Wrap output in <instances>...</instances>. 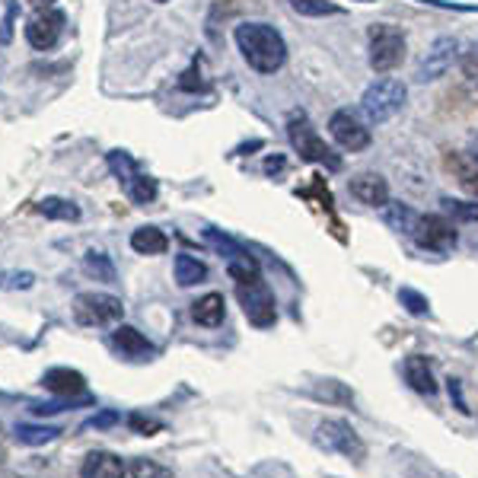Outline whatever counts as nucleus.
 Wrapping results in <instances>:
<instances>
[{
    "label": "nucleus",
    "mask_w": 478,
    "mask_h": 478,
    "mask_svg": "<svg viewBox=\"0 0 478 478\" xmlns=\"http://www.w3.org/2000/svg\"><path fill=\"white\" fill-rule=\"evenodd\" d=\"M361 4H373V0H361Z\"/></svg>",
    "instance_id": "c03bdc74"
},
{
    "label": "nucleus",
    "mask_w": 478,
    "mask_h": 478,
    "mask_svg": "<svg viewBox=\"0 0 478 478\" xmlns=\"http://www.w3.org/2000/svg\"><path fill=\"white\" fill-rule=\"evenodd\" d=\"M236 297L243 303V312L255 328H271L277 322V303L271 287L265 284L262 277L255 281H246V284H236Z\"/></svg>",
    "instance_id": "6e6552de"
},
{
    "label": "nucleus",
    "mask_w": 478,
    "mask_h": 478,
    "mask_svg": "<svg viewBox=\"0 0 478 478\" xmlns=\"http://www.w3.org/2000/svg\"><path fill=\"white\" fill-rule=\"evenodd\" d=\"M405 99H409V86L395 77H380L376 84H370L361 96V112L370 125H386L389 118L402 112Z\"/></svg>",
    "instance_id": "f03ea898"
},
{
    "label": "nucleus",
    "mask_w": 478,
    "mask_h": 478,
    "mask_svg": "<svg viewBox=\"0 0 478 478\" xmlns=\"http://www.w3.org/2000/svg\"><path fill=\"white\" fill-rule=\"evenodd\" d=\"M227 271L236 284H246V281H255L262 277V268H258V258L255 255H243V258H230Z\"/></svg>",
    "instance_id": "a878e982"
},
{
    "label": "nucleus",
    "mask_w": 478,
    "mask_h": 478,
    "mask_svg": "<svg viewBox=\"0 0 478 478\" xmlns=\"http://www.w3.org/2000/svg\"><path fill=\"white\" fill-rule=\"evenodd\" d=\"M55 437H61L58 427H39V424H16V440L26 446H42L51 444Z\"/></svg>",
    "instance_id": "393cba45"
},
{
    "label": "nucleus",
    "mask_w": 478,
    "mask_h": 478,
    "mask_svg": "<svg viewBox=\"0 0 478 478\" xmlns=\"http://www.w3.org/2000/svg\"><path fill=\"white\" fill-rule=\"evenodd\" d=\"M312 395H316L319 402H328V405H351V402H354V392L345 386V383H338V380H322V383H316Z\"/></svg>",
    "instance_id": "5701e85b"
},
{
    "label": "nucleus",
    "mask_w": 478,
    "mask_h": 478,
    "mask_svg": "<svg viewBox=\"0 0 478 478\" xmlns=\"http://www.w3.org/2000/svg\"><path fill=\"white\" fill-rule=\"evenodd\" d=\"M84 268L90 271L96 281H105V284H115V265H112V258L105 255V252L99 249H90L84 255Z\"/></svg>",
    "instance_id": "b1692460"
},
{
    "label": "nucleus",
    "mask_w": 478,
    "mask_h": 478,
    "mask_svg": "<svg viewBox=\"0 0 478 478\" xmlns=\"http://www.w3.org/2000/svg\"><path fill=\"white\" fill-rule=\"evenodd\" d=\"M125 475H128L125 459L109 450H93L80 465V478H125Z\"/></svg>",
    "instance_id": "2eb2a0df"
},
{
    "label": "nucleus",
    "mask_w": 478,
    "mask_h": 478,
    "mask_svg": "<svg viewBox=\"0 0 478 478\" xmlns=\"http://www.w3.org/2000/svg\"><path fill=\"white\" fill-rule=\"evenodd\" d=\"M418 4L440 7V10H459V13H475V10H478V7H472V4H459V0H418Z\"/></svg>",
    "instance_id": "c9c22d12"
},
{
    "label": "nucleus",
    "mask_w": 478,
    "mask_h": 478,
    "mask_svg": "<svg viewBox=\"0 0 478 478\" xmlns=\"http://www.w3.org/2000/svg\"><path fill=\"white\" fill-rule=\"evenodd\" d=\"M112 345H115L118 351L125 354V357H138V361H144V357L157 354L153 341L147 338L144 332H138L134 326H118L115 332H112Z\"/></svg>",
    "instance_id": "dca6fc26"
},
{
    "label": "nucleus",
    "mask_w": 478,
    "mask_h": 478,
    "mask_svg": "<svg viewBox=\"0 0 478 478\" xmlns=\"http://www.w3.org/2000/svg\"><path fill=\"white\" fill-rule=\"evenodd\" d=\"M42 386L48 389L51 395H58V399H86V376L80 373V370L51 367V370H45Z\"/></svg>",
    "instance_id": "ddd939ff"
},
{
    "label": "nucleus",
    "mask_w": 478,
    "mask_h": 478,
    "mask_svg": "<svg viewBox=\"0 0 478 478\" xmlns=\"http://www.w3.org/2000/svg\"><path fill=\"white\" fill-rule=\"evenodd\" d=\"M128 427L144 434V437H150V434H157L163 424H159L157 418H147V415H140V411H131V415H128Z\"/></svg>",
    "instance_id": "473e14b6"
},
{
    "label": "nucleus",
    "mask_w": 478,
    "mask_h": 478,
    "mask_svg": "<svg viewBox=\"0 0 478 478\" xmlns=\"http://www.w3.org/2000/svg\"><path fill=\"white\" fill-rule=\"evenodd\" d=\"M173 271H175L179 287H194V284H201L204 277H208V265H204L201 258L188 255V252H179V255H175Z\"/></svg>",
    "instance_id": "aec40b11"
},
{
    "label": "nucleus",
    "mask_w": 478,
    "mask_h": 478,
    "mask_svg": "<svg viewBox=\"0 0 478 478\" xmlns=\"http://www.w3.org/2000/svg\"><path fill=\"white\" fill-rule=\"evenodd\" d=\"M131 475L134 478H173V472L166 465L153 463V459H134L131 463Z\"/></svg>",
    "instance_id": "2f4dec72"
},
{
    "label": "nucleus",
    "mask_w": 478,
    "mask_h": 478,
    "mask_svg": "<svg viewBox=\"0 0 478 478\" xmlns=\"http://www.w3.org/2000/svg\"><path fill=\"white\" fill-rule=\"evenodd\" d=\"M109 169L115 173V179L121 182V188H125V194L131 198L134 204H150L153 198H157V179H150L147 173H140V166L134 163L131 153L125 150H112L109 153Z\"/></svg>",
    "instance_id": "39448f33"
},
{
    "label": "nucleus",
    "mask_w": 478,
    "mask_h": 478,
    "mask_svg": "<svg viewBox=\"0 0 478 478\" xmlns=\"http://www.w3.org/2000/svg\"><path fill=\"white\" fill-rule=\"evenodd\" d=\"M472 159H475V163H478V140H475V144H472Z\"/></svg>",
    "instance_id": "37998d69"
},
{
    "label": "nucleus",
    "mask_w": 478,
    "mask_h": 478,
    "mask_svg": "<svg viewBox=\"0 0 478 478\" xmlns=\"http://www.w3.org/2000/svg\"><path fill=\"white\" fill-rule=\"evenodd\" d=\"M204 243L211 246V249L217 252V255H223L230 262V258H243V255H252L249 249H246L239 239H233V236H227V233H220V230H214V227H208L204 230Z\"/></svg>",
    "instance_id": "412c9836"
},
{
    "label": "nucleus",
    "mask_w": 478,
    "mask_h": 478,
    "mask_svg": "<svg viewBox=\"0 0 478 478\" xmlns=\"http://www.w3.org/2000/svg\"><path fill=\"white\" fill-rule=\"evenodd\" d=\"M399 303H402L411 316H427V312H430L427 297H424V293H418V291H411V287H402V291H399Z\"/></svg>",
    "instance_id": "7c9ffc66"
},
{
    "label": "nucleus",
    "mask_w": 478,
    "mask_h": 478,
    "mask_svg": "<svg viewBox=\"0 0 478 478\" xmlns=\"http://www.w3.org/2000/svg\"><path fill=\"white\" fill-rule=\"evenodd\" d=\"M293 13L300 16H335L341 13V7L335 0H287Z\"/></svg>",
    "instance_id": "bb28decb"
},
{
    "label": "nucleus",
    "mask_w": 478,
    "mask_h": 478,
    "mask_svg": "<svg viewBox=\"0 0 478 478\" xmlns=\"http://www.w3.org/2000/svg\"><path fill=\"white\" fill-rule=\"evenodd\" d=\"M125 316V303L102 291H84L74 300V319L80 326H115Z\"/></svg>",
    "instance_id": "423d86ee"
},
{
    "label": "nucleus",
    "mask_w": 478,
    "mask_h": 478,
    "mask_svg": "<svg viewBox=\"0 0 478 478\" xmlns=\"http://www.w3.org/2000/svg\"><path fill=\"white\" fill-rule=\"evenodd\" d=\"M64 35V13L61 10H39L26 26V39L35 51H51L58 45V39Z\"/></svg>",
    "instance_id": "f8f14e48"
},
{
    "label": "nucleus",
    "mask_w": 478,
    "mask_h": 478,
    "mask_svg": "<svg viewBox=\"0 0 478 478\" xmlns=\"http://www.w3.org/2000/svg\"><path fill=\"white\" fill-rule=\"evenodd\" d=\"M29 4H32V7H51V4H55V0H29Z\"/></svg>",
    "instance_id": "79ce46f5"
},
{
    "label": "nucleus",
    "mask_w": 478,
    "mask_h": 478,
    "mask_svg": "<svg viewBox=\"0 0 478 478\" xmlns=\"http://www.w3.org/2000/svg\"><path fill=\"white\" fill-rule=\"evenodd\" d=\"M328 134H332V140L341 150L357 153V150H367L370 147V128L364 125L351 109H338L328 118Z\"/></svg>",
    "instance_id": "9b49d317"
},
{
    "label": "nucleus",
    "mask_w": 478,
    "mask_h": 478,
    "mask_svg": "<svg viewBox=\"0 0 478 478\" xmlns=\"http://www.w3.org/2000/svg\"><path fill=\"white\" fill-rule=\"evenodd\" d=\"M39 214L48 217V220H64V223L80 220V208L70 198H58V194H48V198L39 201Z\"/></svg>",
    "instance_id": "4be33fe9"
},
{
    "label": "nucleus",
    "mask_w": 478,
    "mask_h": 478,
    "mask_svg": "<svg viewBox=\"0 0 478 478\" xmlns=\"http://www.w3.org/2000/svg\"><path fill=\"white\" fill-rule=\"evenodd\" d=\"M405 380L415 392L421 395H437V380H434V370H430V361L421 357V354H411L405 357Z\"/></svg>",
    "instance_id": "f3484780"
},
{
    "label": "nucleus",
    "mask_w": 478,
    "mask_h": 478,
    "mask_svg": "<svg viewBox=\"0 0 478 478\" xmlns=\"http://www.w3.org/2000/svg\"><path fill=\"white\" fill-rule=\"evenodd\" d=\"M446 166L456 173L459 185H463L469 194H475V198H478V173H475V169H472L469 163H463V159H446Z\"/></svg>",
    "instance_id": "c85d7f7f"
},
{
    "label": "nucleus",
    "mask_w": 478,
    "mask_h": 478,
    "mask_svg": "<svg viewBox=\"0 0 478 478\" xmlns=\"http://www.w3.org/2000/svg\"><path fill=\"white\" fill-rule=\"evenodd\" d=\"M415 220H418V214L411 208H405V204H386V223H389V227L411 233Z\"/></svg>",
    "instance_id": "cd10ccee"
},
{
    "label": "nucleus",
    "mask_w": 478,
    "mask_h": 478,
    "mask_svg": "<svg viewBox=\"0 0 478 478\" xmlns=\"http://www.w3.org/2000/svg\"><path fill=\"white\" fill-rule=\"evenodd\" d=\"M157 4H166V0H157Z\"/></svg>",
    "instance_id": "a18cd8bd"
},
{
    "label": "nucleus",
    "mask_w": 478,
    "mask_h": 478,
    "mask_svg": "<svg viewBox=\"0 0 478 478\" xmlns=\"http://www.w3.org/2000/svg\"><path fill=\"white\" fill-rule=\"evenodd\" d=\"M287 138H291L293 150L300 153V159H306V163H319V166L332 169V173L335 169H341L338 153L319 138V131L312 128V121L306 118V112H293L291 115V121H287Z\"/></svg>",
    "instance_id": "7ed1b4c3"
},
{
    "label": "nucleus",
    "mask_w": 478,
    "mask_h": 478,
    "mask_svg": "<svg viewBox=\"0 0 478 478\" xmlns=\"http://www.w3.org/2000/svg\"><path fill=\"white\" fill-rule=\"evenodd\" d=\"M32 284V271H0V291H29Z\"/></svg>",
    "instance_id": "c756f323"
},
{
    "label": "nucleus",
    "mask_w": 478,
    "mask_h": 478,
    "mask_svg": "<svg viewBox=\"0 0 478 478\" xmlns=\"http://www.w3.org/2000/svg\"><path fill=\"white\" fill-rule=\"evenodd\" d=\"M405 58V32L399 26H389V22H380V26L370 29V67L376 74H389L402 64Z\"/></svg>",
    "instance_id": "0eeeda50"
},
{
    "label": "nucleus",
    "mask_w": 478,
    "mask_h": 478,
    "mask_svg": "<svg viewBox=\"0 0 478 478\" xmlns=\"http://www.w3.org/2000/svg\"><path fill=\"white\" fill-rule=\"evenodd\" d=\"M204 80H201V67L198 64H192V67L182 74V80H179V90H185V93H194V90H204Z\"/></svg>",
    "instance_id": "f704fd0d"
},
{
    "label": "nucleus",
    "mask_w": 478,
    "mask_h": 478,
    "mask_svg": "<svg viewBox=\"0 0 478 478\" xmlns=\"http://www.w3.org/2000/svg\"><path fill=\"white\" fill-rule=\"evenodd\" d=\"M131 249L138 255H163L169 249V236L159 227H138L131 233Z\"/></svg>",
    "instance_id": "6ab92c4d"
},
{
    "label": "nucleus",
    "mask_w": 478,
    "mask_h": 478,
    "mask_svg": "<svg viewBox=\"0 0 478 478\" xmlns=\"http://www.w3.org/2000/svg\"><path fill=\"white\" fill-rule=\"evenodd\" d=\"M456 51H459V42L453 39V35H440L434 45H430L427 51H424V58L418 61L415 67V80L418 84H434V80H440V77L446 74V70L453 67V61H456Z\"/></svg>",
    "instance_id": "9d476101"
},
{
    "label": "nucleus",
    "mask_w": 478,
    "mask_h": 478,
    "mask_svg": "<svg viewBox=\"0 0 478 478\" xmlns=\"http://www.w3.org/2000/svg\"><path fill=\"white\" fill-rule=\"evenodd\" d=\"M236 48L255 74H277L287 64V42L268 22H239L233 29Z\"/></svg>",
    "instance_id": "f257e3e1"
},
{
    "label": "nucleus",
    "mask_w": 478,
    "mask_h": 478,
    "mask_svg": "<svg viewBox=\"0 0 478 478\" xmlns=\"http://www.w3.org/2000/svg\"><path fill=\"white\" fill-rule=\"evenodd\" d=\"M351 194L367 208H386L389 204V182L380 173H357L347 182Z\"/></svg>",
    "instance_id": "4468645a"
},
{
    "label": "nucleus",
    "mask_w": 478,
    "mask_h": 478,
    "mask_svg": "<svg viewBox=\"0 0 478 478\" xmlns=\"http://www.w3.org/2000/svg\"><path fill=\"white\" fill-rule=\"evenodd\" d=\"M13 22H16V4L7 7V20H4V29H0V45H7L13 39Z\"/></svg>",
    "instance_id": "58836bf2"
},
{
    "label": "nucleus",
    "mask_w": 478,
    "mask_h": 478,
    "mask_svg": "<svg viewBox=\"0 0 478 478\" xmlns=\"http://www.w3.org/2000/svg\"><path fill=\"white\" fill-rule=\"evenodd\" d=\"M444 204L453 217H459V220H478V201H450V198H446Z\"/></svg>",
    "instance_id": "72a5a7b5"
},
{
    "label": "nucleus",
    "mask_w": 478,
    "mask_h": 478,
    "mask_svg": "<svg viewBox=\"0 0 478 478\" xmlns=\"http://www.w3.org/2000/svg\"><path fill=\"white\" fill-rule=\"evenodd\" d=\"M446 386H450V399H456V409L459 411H463V415H469V405H465V399H463V386H459V380H453V376H450V380H446Z\"/></svg>",
    "instance_id": "ea45409f"
},
{
    "label": "nucleus",
    "mask_w": 478,
    "mask_h": 478,
    "mask_svg": "<svg viewBox=\"0 0 478 478\" xmlns=\"http://www.w3.org/2000/svg\"><path fill=\"white\" fill-rule=\"evenodd\" d=\"M411 236H415V243L427 252H446L456 246V230L440 214H418L415 227H411Z\"/></svg>",
    "instance_id": "1a4fd4ad"
},
{
    "label": "nucleus",
    "mask_w": 478,
    "mask_h": 478,
    "mask_svg": "<svg viewBox=\"0 0 478 478\" xmlns=\"http://www.w3.org/2000/svg\"><path fill=\"white\" fill-rule=\"evenodd\" d=\"M265 169H268V173H277V169H284V157H271L268 163H265Z\"/></svg>",
    "instance_id": "a19ab883"
},
{
    "label": "nucleus",
    "mask_w": 478,
    "mask_h": 478,
    "mask_svg": "<svg viewBox=\"0 0 478 478\" xmlns=\"http://www.w3.org/2000/svg\"><path fill=\"white\" fill-rule=\"evenodd\" d=\"M115 421H118V411H102V415H93L90 421L84 424V427H96V430H102V427H112Z\"/></svg>",
    "instance_id": "4c0bfd02"
},
{
    "label": "nucleus",
    "mask_w": 478,
    "mask_h": 478,
    "mask_svg": "<svg viewBox=\"0 0 478 478\" xmlns=\"http://www.w3.org/2000/svg\"><path fill=\"white\" fill-rule=\"evenodd\" d=\"M223 316H227V300H223V293H204L201 300L192 303V319L204 328L220 326Z\"/></svg>",
    "instance_id": "a211bd4d"
},
{
    "label": "nucleus",
    "mask_w": 478,
    "mask_h": 478,
    "mask_svg": "<svg viewBox=\"0 0 478 478\" xmlns=\"http://www.w3.org/2000/svg\"><path fill=\"white\" fill-rule=\"evenodd\" d=\"M316 444L326 446L328 453L351 459V463H364L367 459V444L361 440V434L341 418H326L316 424Z\"/></svg>",
    "instance_id": "20e7f679"
},
{
    "label": "nucleus",
    "mask_w": 478,
    "mask_h": 478,
    "mask_svg": "<svg viewBox=\"0 0 478 478\" xmlns=\"http://www.w3.org/2000/svg\"><path fill=\"white\" fill-rule=\"evenodd\" d=\"M459 67H463V74L469 77V80H478V45L472 51H465L463 61H459Z\"/></svg>",
    "instance_id": "e433bc0d"
}]
</instances>
